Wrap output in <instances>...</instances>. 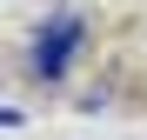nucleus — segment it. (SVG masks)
Instances as JSON below:
<instances>
[{
    "instance_id": "obj_1",
    "label": "nucleus",
    "mask_w": 147,
    "mask_h": 140,
    "mask_svg": "<svg viewBox=\"0 0 147 140\" xmlns=\"http://www.w3.org/2000/svg\"><path fill=\"white\" fill-rule=\"evenodd\" d=\"M74 47H80V13H54V20L34 33V54H27L34 80H60L67 60H74Z\"/></svg>"
}]
</instances>
